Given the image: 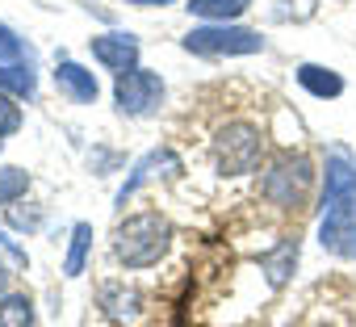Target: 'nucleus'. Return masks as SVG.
<instances>
[{
    "label": "nucleus",
    "instance_id": "1",
    "mask_svg": "<svg viewBox=\"0 0 356 327\" xmlns=\"http://www.w3.org/2000/svg\"><path fill=\"white\" fill-rule=\"evenodd\" d=\"M168 244H172V227H168V218L159 210H138L126 223H118V231H113V256L126 269L159 264Z\"/></svg>",
    "mask_w": 356,
    "mask_h": 327
},
{
    "label": "nucleus",
    "instance_id": "2",
    "mask_svg": "<svg viewBox=\"0 0 356 327\" xmlns=\"http://www.w3.org/2000/svg\"><path fill=\"white\" fill-rule=\"evenodd\" d=\"M260 155H264V130L256 122H227L214 138V164L227 177L252 173L260 164Z\"/></svg>",
    "mask_w": 356,
    "mask_h": 327
},
{
    "label": "nucleus",
    "instance_id": "3",
    "mask_svg": "<svg viewBox=\"0 0 356 327\" xmlns=\"http://www.w3.org/2000/svg\"><path fill=\"white\" fill-rule=\"evenodd\" d=\"M113 97H118V109L126 118H147V113H155L163 105V80L155 72H147V67H130V72L118 76Z\"/></svg>",
    "mask_w": 356,
    "mask_h": 327
},
{
    "label": "nucleus",
    "instance_id": "4",
    "mask_svg": "<svg viewBox=\"0 0 356 327\" xmlns=\"http://www.w3.org/2000/svg\"><path fill=\"white\" fill-rule=\"evenodd\" d=\"M306 189H310V164L302 155H285L277 168L268 173V181H264V193L277 206H298L306 198Z\"/></svg>",
    "mask_w": 356,
    "mask_h": 327
},
{
    "label": "nucleus",
    "instance_id": "5",
    "mask_svg": "<svg viewBox=\"0 0 356 327\" xmlns=\"http://www.w3.org/2000/svg\"><path fill=\"white\" fill-rule=\"evenodd\" d=\"M185 51H197V55H248V51H260V38L252 30H235V26H218V30H197L185 38Z\"/></svg>",
    "mask_w": 356,
    "mask_h": 327
},
{
    "label": "nucleus",
    "instance_id": "6",
    "mask_svg": "<svg viewBox=\"0 0 356 327\" xmlns=\"http://www.w3.org/2000/svg\"><path fill=\"white\" fill-rule=\"evenodd\" d=\"M88 51H92V59L97 63H105L109 72H130L134 67V59H138V42L130 38V34H101V38H92L88 42Z\"/></svg>",
    "mask_w": 356,
    "mask_h": 327
},
{
    "label": "nucleus",
    "instance_id": "7",
    "mask_svg": "<svg viewBox=\"0 0 356 327\" xmlns=\"http://www.w3.org/2000/svg\"><path fill=\"white\" fill-rule=\"evenodd\" d=\"M323 248H331L339 256H356V210H352V202H343V206H335L327 214V223H323Z\"/></svg>",
    "mask_w": 356,
    "mask_h": 327
},
{
    "label": "nucleus",
    "instance_id": "8",
    "mask_svg": "<svg viewBox=\"0 0 356 327\" xmlns=\"http://www.w3.org/2000/svg\"><path fill=\"white\" fill-rule=\"evenodd\" d=\"M0 327H34V302L26 294H0Z\"/></svg>",
    "mask_w": 356,
    "mask_h": 327
},
{
    "label": "nucleus",
    "instance_id": "9",
    "mask_svg": "<svg viewBox=\"0 0 356 327\" xmlns=\"http://www.w3.org/2000/svg\"><path fill=\"white\" fill-rule=\"evenodd\" d=\"M55 80H59V88H63L67 97H76V101H92V97H97L92 76H84V67H76V63H63V67L55 72Z\"/></svg>",
    "mask_w": 356,
    "mask_h": 327
},
{
    "label": "nucleus",
    "instance_id": "10",
    "mask_svg": "<svg viewBox=\"0 0 356 327\" xmlns=\"http://www.w3.org/2000/svg\"><path fill=\"white\" fill-rule=\"evenodd\" d=\"M189 9L197 17H222V22H231V17H239L248 9V0H193Z\"/></svg>",
    "mask_w": 356,
    "mask_h": 327
},
{
    "label": "nucleus",
    "instance_id": "11",
    "mask_svg": "<svg viewBox=\"0 0 356 327\" xmlns=\"http://www.w3.org/2000/svg\"><path fill=\"white\" fill-rule=\"evenodd\" d=\"M318 72H323V67H310V63H306V67L298 72V80H302L314 97H335V93L343 88V80H339V76H331V72H327V76H318Z\"/></svg>",
    "mask_w": 356,
    "mask_h": 327
},
{
    "label": "nucleus",
    "instance_id": "12",
    "mask_svg": "<svg viewBox=\"0 0 356 327\" xmlns=\"http://www.w3.org/2000/svg\"><path fill=\"white\" fill-rule=\"evenodd\" d=\"M17 130H22V105H17L13 97L0 93V138H5V134H17Z\"/></svg>",
    "mask_w": 356,
    "mask_h": 327
},
{
    "label": "nucleus",
    "instance_id": "13",
    "mask_svg": "<svg viewBox=\"0 0 356 327\" xmlns=\"http://www.w3.org/2000/svg\"><path fill=\"white\" fill-rule=\"evenodd\" d=\"M88 239H92V227H88V223H80V227H76L72 256H67V277H76V273H80V264H84V252H88Z\"/></svg>",
    "mask_w": 356,
    "mask_h": 327
},
{
    "label": "nucleus",
    "instance_id": "14",
    "mask_svg": "<svg viewBox=\"0 0 356 327\" xmlns=\"http://www.w3.org/2000/svg\"><path fill=\"white\" fill-rule=\"evenodd\" d=\"M5 289H9V269L0 264V294H5Z\"/></svg>",
    "mask_w": 356,
    "mask_h": 327
}]
</instances>
